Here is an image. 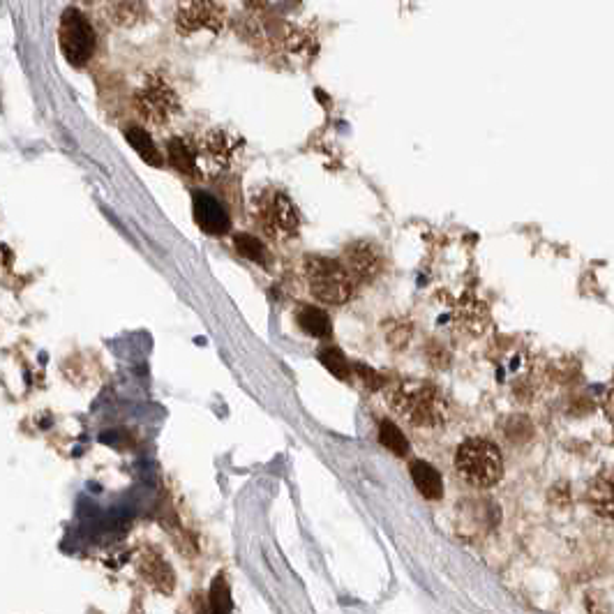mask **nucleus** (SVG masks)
<instances>
[{
  "label": "nucleus",
  "mask_w": 614,
  "mask_h": 614,
  "mask_svg": "<svg viewBox=\"0 0 614 614\" xmlns=\"http://www.w3.org/2000/svg\"><path fill=\"white\" fill-rule=\"evenodd\" d=\"M388 404L416 428H437L446 421L448 404L437 388L421 381H402L388 391Z\"/></svg>",
  "instance_id": "obj_1"
},
{
  "label": "nucleus",
  "mask_w": 614,
  "mask_h": 614,
  "mask_svg": "<svg viewBox=\"0 0 614 614\" xmlns=\"http://www.w3.org/2000/svg\"><path fill=\"white\" fill-rule=\"evenodd\" d=\"M455 469L474 488H492L504 476V458L492 441L474 437L460 444L455 453Z\"/></svg>",
  "instance_id": "obj_2"
},
{
  "label": "nucleus",
  "mask_w": 614,
  "mask_h": 614,
  "mask_svg": "<svg viewBox=\"0 0 614 614\" xmlns=\"http://www.w3.org/2000/svg\"><path fill=\"white\" fill-rule=\"evenodd\" d=\"M305 277L312 296L326 305H342L354 294V277L335 259L307 257Z\"/></svg>",
  "instance_id": "obj_3"
},
{
  "label": "nucleus",
  "mask_w": 614,
  "mask_h": 614,
  "mask_svg": "<svg viewBox=\"0 0 614 614\" xmlns=\"http://www.w3.org/2000/svg\"><path fill=\"white\" fill-rule=\"evenodd\" d=\"M134 107H137L139 116L146 118L148 123L153 125H167L174 121L181 111V100L174 88H171L167 81L157 74H151L144 81V86L139 88L137 95H134Z\"/></svg>",
  "instance_id": "obj_4"
},
{
  "label": "nucleus",
  "mask_w": 614,
  "mask_h": 614,
  "mask_svg": "<svg viewBox=\"0 0 614 614\" xmlns=\"http://www.w3.org/2000/svg\"><path fill=\"white\" fill-rule=\"evenodd\" d=\"M257 217L261 229L275 241H289L298 234L301 217L287 194L282 192H264L257 201Z\"/></svg>",
  "instance_id": "obj_5"
},
{
  "label": "nucleus",
  "mask_w": 614,
  "mask_h": 614,
  "mask_svg": "<svg viewBox=\"0 0 614 614\" xmlns=\"http://www.w3.org/2000/svg\"><path fill=\"white\" fill-rule=\"evenodd\" d=\"M58 42H61V49L67 61L77 67H84L91 61L95 51V31L79 10H67L61 19Z\"/></svg>",
  "instance_id": "obj_6"
},
{
  "label": "nucleus",
  "mask_w": 614,
  "mask_h": 614,
  "mask_svg": "<svg viewBox=\"0 0 614 614\" xmlns=\"http://www.w3.org/2000/svg\"><path fill=\"white\" fill-rule=\"evenodd\" d=\"M192 213L197 227L208 236H224L231 229V217L227 206L213 194L194 192L192 194Z\"/></svg>",
  "instance_id": "obj_7"
},
{
  "label": "nucleus",
  "mask_w": 614,
  "mask_h": 614,
  "mask_svg": "<svg viewBox=\"0 0 614 614\" xmlns=\"http://www.w3.org/2000/svg\"><path fill=\"white\" fill-rule=\"evenodd\" d=\"M199 164L201 160L213 164L217 169H227L236 160L241 139L227 130H211L199 141Z\"/></svg>",
  "instance_id": "obj_8"
},
{
  "label": "nucleus",
  "mask_w": 614,
  "mask_h": 614,
  "mask_svg": "<svg viewBox=\"0 0 614 614\" xmlns=\"http://www.w3.org/2000/svg\"><path fill=\"white\" fill-rule=\"evenodd\" d=\"M342 264L358 282H370L381 273V254L370 243L358 241L347 245Z\"/></svg>",
  "instance_id": "obj_9"
},
{
  "label": "nucleus",
  "mask_w": 614,
  "mask_h": 614,
  "mask_svg": "<svg viewBox=\"0 0 614 614\" xmlns=\"http://www.w3.org/2000/svg\"><path fill=\"white\" fill-rule=\"evenodd\" d=\"M199 28H211V31H220L222 28V10L213 0H190L185 7H181L178 31L194 33Z\"/></svg>",
  "instance_id": "obj_10"
},
{
  "label": "nucleus",
  "mask_w": 614,
  "mask_h": 614,
  "mask_svg": "<svg viewBox=\"0 0 614 614\" xmlns=\"http://www.w3.org/2000/svg\"><path fill=\"white\" fill-rule=\"evenodd\" d=\"M139 573L148 582V587L157 594H171L176 587V575L171 571L169 561L162 559L155 550H146L139 559Z\"/></svg>",
  "instance_id": "obj_11"
},
{
  "label": "nucleus",
  "mask_w": 614,
  "mask_h": 614,
  "mask_svg": "<svg viewBox=\"0 0 614 614\" xmlns=\"http://www.w3.org/2000/svg\"><path fill=\"white\" fill-rule=\"evenodd\" d=\"M587 501L594 513L614 522V469H605L591 478L587 488Z\"/></svg>",
  "instance_id": "obj_12"
},
{
  "label": "nucleus",
  "mask_w": 614,
  "mask_h": 614,
  "mask_svg": "<svg viewBox=\"0 0 614 614\" xmlns=\"http://www.w3.org/2000/svg\"><path fill=\"white\" fill-rule=\"evenodd\" d=\"M167 151H169L171 164H174V167L181 171V174H185V176H197L199 174L201 164H199V148L197 146H192L190 141L176 137V139L169 141Z\"/></svg>",
  "instance_id": "obj_13"
},
{
  "label": "nucleus",
  "mask_w": 614,
  "mask_h": 614,
  "mask_svg": "<svg viewBox=\"0 0 614 614\" xmlns=\"http://www.w3.org/2000/svg\"><path fill=\"white\" fill-rule=\"evenodd\" d=\"M411 478H414L418 492L423 494L425 499H439L441 494H444V481H441L439 471L432 467V464L416 460L411 462Z\"/></svg>",
  "instance_id": "obj_14"
},
{
  "label": "nucleus",
  "mask_w": 614,
  "mask_h": 614,
  "mask_svg": "<svg viewBox=\"0 0 614 614\" xmlns=\"http://www.w3.org/2000/svg\"><path fill=\"white\" fill-rule=\"evenodd\" d=\"M298 326L303 328L307 335H312V338H331L333 328H331V319H328V314L324 310H319V307L307 305L303 307L301 312H298Z\"/></svg>",
  "instance_id": "obj_15"
},
{
  "label": "nucleus",
  "mask_w": 614,
  "mask_h": 614,
  "mask_svg": "<svg viewBox=\"0 0 614 614\" xmlns=\"http://www.w3.org/2000/svg\"><path fill=\"white\" fill-rule=\"evenodd\" d=\"M125 139L130 141V146L139 153L141 160L151 164V167H160V164H162L160 151H157L153 139H151V134H148L146 130H141V127H130V130L125 132Z\"/></svg>",
  "instance_id": "obj_16"
},
{
  "label": "nucleus",
  "mask_w": 614,
  "mask_h": 614,
  "mask_svg": "<svg viewBox=\"0 0 614 614\" xmlns=\"http://www.w3.org/2000/svg\"><path fill=\"white\" fill-rule=\"evenodd\" d=\"M379 441L388 448V451L398 455V458H404V455L409 453L407 437H404L398 425L391 423V421H384L379 425Z\"/></svg>",
  "instance_id": "obj_17"
},
{
  "label": "nucleus",
  "mask_w": 614,
  "mask_h": 614,
  "mask_svg": "<svg viewBox=\"0 0 614 614\" xmlns=\"http://www.w3.org/2000/svg\"><path fill=\"white\" fill-rule=\"evenodd\" d=\"M319 361L324 368L333 374V377H338L340 381H349L351 379V365L340 349L335 347H326L319 351Z\"/></svg>",
  "instance_id": "obj_18"
},
{
  "label": "nucleus",
  "mask_w": 614,
  "mask_h": 614,
  "mask_svg": "<svg viewBox=\"0 0 614 614\" xmlns=\"http://www.w3.org/2000/svg\"><path fill=\"white\" fill-rule=\"evenodd\" d=\"M236 250H238V254H243L245 259L254 261V264H264V266L268 264V252H266L264 243H261L257 236L238 234L236 236Z\"/></svg>",
  "instance_id": "obj_19"
},
{
  "label": "nucleus",
  "mask_w": 614,
  "mask_h": 614,
  "mask_svg": "<svg viewBox=\"0 0 614 614\" xmlns=\"http://www.w3.org/2000/svg\"><path fill=\"white\" fill-rule=\"evenodd\" d=\"M211 610L217 612V614H224V612L234 610V601H231L229 584H227V580L222 578V575H217V578L213 580V587H211Z\"/></svg>",
  "instance_id": "obj_20"
},
{
  "label": "nucleus",
  "mask_w": 614,
  "mask_h": 614,
  "mask_svg": "<svg viewBox=\"0 0 614 614\" xmlns=\"http://www.w3.org/2000/svg\"><path fill=\"white\" fill-rule=\"evenodd\" d=\"M356 372L361 374L363 381H365V384H368L370 388H381V386H384V379H381L379 374L374 372L372 368H365L363 363H356Z\"/></svg>",
  "instance_id": "obj_21"
}]
</instances>
